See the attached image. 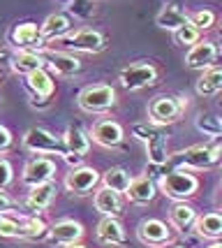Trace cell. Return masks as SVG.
<instances>
[{
	"label": "cell",
	"instance_id": "1",
	"mask_svg": "<svg viewBox=\"0 0 222 248\" xmlns=\"http://www.w3.org/2000/svg\"><path fill=\"white\" fill-rule=\"evenodd\" d=\"M44 49H56L67 54H102L106 49V37L95 28H79V31L67 32L65 37L46 42Z\"/></svg>",
	"mask_w": 222,
	"mask_h": 248
},
{
	"label": "cell",
	"instance_id": "2",
	"mask_svg": "<svg viewBox=\"0 0 222 248\" xmlns=\"http://www.w3.org/2000/svg\"><path fill=\"white\" fill-rule=\"evenodd\" d=\"M222 146L218 140H213L211 144H194L185 151H178L176 155H171L167 165H174V170H211L220 162Z\"/></svg>",
	"mask_w": 222,
	"mask_h": 248
},
{
	"label": "cell",
	"instance_id": "3",
	"mask_svg": "<svg viewBox=\"0 0 222 248\" xmlns=\"http://www.w3.org/2000/svg\"><path fill=\"white\" fill-rule=\"evenodd\" d=\"M132 135L137 140L144 141L146 146V155H148V162L153 167H164L169 162L171 153H169V137L164 135V130L153 125V123H139L132 128Z\"/></svg>",
	"mask_w": 222,
	"mask_h": 248
},
{
	"label": "cell",
	"instance_id": "4",
	"mask_svg": "<svg viewBox=\"0 0 222 248\" xmlns=\"http://www.w3.org/2000/svg\"><path fill=\"white\" fill-rule=\"evenodd\" d=\"M158 190L174 202H188L199 190V179L188 170H171L160 176Z\"/></svg>",
	"mask_w": 222,
	"mask_h": 248
},
{
	"label": "cell",
	"instance_id": "5",
	"mask_svg": "<svg viewBox=\"0 0 222 248\" xmlns=\"http://www.w3.org/2000/svg\"><path fill=\"white\" fill-rule=\"evenodd\" d=\"M188 107V100L185 97H176V95H158L150 100L148 105V121L153 125H171L183 116V111Z\"/></svg>",
	"mask_w": 222,
	"mask_h": 248
},
{
	"label": "cell",
	"instance_id": "6",
	"mask_svg": "<svg viewBox=\"0 0 222 248\" xmlns=\"http://www.w3.org/2000/svg\"><path fill=\"white\" fill-rule=\"evenodd\" d=\"M76 102H79V109L86 114H104V111L116 107V88L106 86V84L86 86L79 93Z\"/></svg>",
	"mask_w": 222,
	"mask_h": 248
},
{
	"label": "cell",
	"instance_id": "7",
	"mask_svg": "<svg viewBox=\"0 0 222 248\" xmlns=\"http://www.w3.org/2000/svg\"><path fill=\"white\" fill-rule=\"evenodd\" d=\"M23 149L30 153H37V155H65V144L60 137H56L53 132L44 128H30L26 130L23 135Z\"/></svg>",
	"mask_w": 222,
	"mask_h": 248
},
{
	"label": "cell",
	"instance_id": "8",
	"mask_svg": "<svg viewBox=\"0 0 222 248\" xmlns=\"http://www.w3.org/2000/svg\"><path fill=\"white\" fill-rule=\"evenodd\" d=\"M26 91L30 95V105L37 109H46L51 105V97L56 93V81L51 72L46 70H35L30 75H26Z\"/></svg>",
	"mask_w": 222,
	"mask_h": 248
},
{
	"label": "cell",
	"instance_id": "9",
	"mask_svg": "<svg viewBox=\"0 0 222 248\" xmlns=\"http://www.w3.org/2000/svg\"><path fill=\"white\" fill-rule=\"evenodd\" d=\"M40 56H42V61H44V70L53 72L56 77H63V79H72V77H76L84 70V63L74 54H67V51L40 49Z\"/></svg>",
	"mask_w": 222,
	"mask_h": 248
},
{
	"label": "cell",
	"instance_id": "10",
	"mask_svg": "<svg viewBox=\"0 0 222 248\" xmlns=\"http://www.w3.org/2000/svg\"><path fill=\"white\" fill-rule=\"evenodd\" d=\"M158 77L160 72L153 63H132L118 72V81L127 91H141V88L158 84Z\"/></svg>",
	"mask_w": 222,
	"mask_h": 248
},
{
	"label": "cell",
	"instance_id": "11",
	"mask_svg": "<svg viewBox=\"0 0 222 248\" xmlns=\"http://www.w3.org/2000/svg\"><path fill=\"white\" fill-rule=\"evenodd\" d=\"M63 186H65V190H67V193L79 195V197H86V195H90L97 186H100V172H97L95 167L79 165V167L70 170V174L65 176Z\"/></svg>",
	"mask_w": 222,
	"mask_h": 248
},
{
	"label": "cell",
	"instance_id": "12",
	"mask_svg": "<svg viewBox=\"0 0 222 248\" xmlns=\"http://www.w3.org/2000/svg\"><path fill=\"white\" fill-rule=\"evenodd\" d=\"M58 174V167L51 158L46 155H35L30 160L23 165V172H21V184H26L28 188L32 186H40V184H49L56 179Z\"/></svg>",
	"mask_w": 222,
	"mask_h": 248
},
{
	"label": "cell",
	"instance_id": "13",
	"mask_svg": "<svg viewBox=\"0 0 222 248\" xmlns=\"http://www.w3.org/2000/svg\"><path fill=\"white\" fill-rule=\"evenodd\" d=\"M137 237L141 244H146L150 248H160V246H167L171 244V227L164 223V220H160V218H144L137 227Z\"/></svg>",
	"mask_w": 222,
	"mask_h": 248
},
{
	"label": "cell",
	"instance_id": "14",
	"mask_svg": "<svg viewBox=\"0 0 222 248\" xmlns=\"http://www.w3.org/2000/svg\"><path fill=\"white\" fill-rule=\"evenodd\" d=\"M90 141H95L100 146L104 149H118L123 140H125V130L118 121H111V119H100L93 125V130L88 132Z\"/></svg>",
	"mask_w": 222,
	"mask_h": 248
},
{
	"label": "cell",
	"instance_id": "15",
	"mask_svg": "<svg viewBox=\"0 0 222 248\" xmlns=\"http://www.w3.org/2000/svg\"><path fill=\"white\" fill-rule=\"evenodd\" d=\"M218 61V44L213 40H199L197 44H192L185 54V67L190 70H208Z\"/></svg>",
	"mask_w": 222,
	"mask_h": 248
},
{
	"label": "cell",
	"instance_id": "16",
	"mask_svg": "<svg viewBox=\"0 0 222 248\" xmlns=\"http://www.w3.org/2000/svg\"><path fill=\"white\" fill-rule=\"evenodd\" d=\"M10 42L14 44L16 49H30V51L44 49V40H42V32H40V26L32 21L16 23L10 31Z\"/></svg>",
	"mask_w": 222,
	"mask_h": 248
},
{
	"label": "cell",
	"instance_id": "17",
	"mask_svg": "<svg viewBox=\"0 0 222 248\" xmlns=\"http://www.w3.org/2000/svg\"><path fill=\"white\" fill-rule=\"evenodd\" d=\"M86 230L79 220L74 218H63V220H56L51 227H49V241L53 244H60V246H67V244H79L84 239Z\"/></svg>",
	"mask_w": 222,
	"mask_h": 248
},
{
	"label": "cell",
	"instance_id": "18",
	"mask_svg": "<svg viewBox=\"0 0 222 248\" xmlns=\"http://www.w3.org/2000/svg\"><path fill=\"white\" fill-rule=\"evenodd\" d=\"M72 28H74V19L67 12H53V14H49V16L40 23V32H42L44 44L53 42V40H58V37H65L67 32H72Z\"/></svg>",
	"mask_w": 222,
	"mask_h": 248
},
{
	"label": "cell",
	"instance_id": "19",
	"mask_svg": "<svg viewBox=\"0 0 222 248\" xmlns=\"http://www.w3.org/2000/svg\"><path fill=\"white\" fill-rule=\"evenodd\" d=\"M53 197H56V184L53 181L32 186L30 190H28V195H26V200H23V206H26L28 214L37 216V214H42V211H46L51 206Z\"/></svg>",
	"mask_w": 222,
	"mask_h": 248
},
{
	"label": "cell",
	"instance_id": "20",
	"mask_svg": "<svg viewBox=\"0 0 222 248\" xmlns=\"http://www.w3.org/2000/svg\"><path fill=\"white\" fill-rule=\"evenodd\" d=\"M95 237L102 246H125V227L120 223V218H102L95 227Z\"/></svg>",
	"mask_w": 222,
	"mask_h": 248
},
{
	"label": "cell",
	"instance_id": "21",
	"mask_svg": "<svg viewBox=\"0 0 222 248\" xmlns=\"http://www.w3.org/2000/svg\"><path fill=\"white\" fill-rule=\"evenodd\" d=\"M123 195L132 204H150L158 195V184L150 176H137V179L130 181V186H127V190Z\"/></svg>",
	"mask_w": 222,
	"mask_h": 248
},
{
	"label": "cell",
	"instance_id": "22",
	"mask_svg": "<svg viewBox=\"0 0 222 248\" xmlns=\"http://www.w3.org/2000/svg\"><path fill=\"white\" fill-rule=\"evenodd\" d=\"M93 204H95V209L102 214V218H118L123 214V195H118L102 186V188L95 190Z\"/></svg>",
	"mask_w": 222,
	"mask_h": 248
},
{
	"label": "cell",
	"instance_id": "23",
	"mask_svg": "<svg viewBox=\"0 0 222 248\" xmlns=\"http://www.w3.org/2000/svg\"><path fill=\"white\" fill-rule=\"evenodd\" d=\"M44 67V61L40 51H30V49H16L12 54V72L16 75H30L35 70H42Z\"/></svg>",
	"mask_w": 222,
	"mask_h": 248
},
{
	"label": "cell",
	"instance_id": "24",
	"mask_svg": "<svg viewBox=\"0 0 222 248\" xmlns=\"http://www.w3.org/2000/svg\"><path fill=\"white\" fill-rule=\"evenodd\" d=\"M60 140H63L65 151L67 153H74V155L86 158V153L90 151V137H88V132H86L84 128H79V125H70Z\"/></svg>",
	"mask_w": 222,
	"mask_h": 248
},
{
	"label": "cell",
	"instance_id": "25",
	"mask_svg": "<svg viewBox=\"0 0 222 248\" xmlns=\"http://www.w3.org/2000/svg\"><path fill=\"white\" fill-rule=\"evenodd\" d=\"M197 220V211L194 206H190L188 202H176L169 211V227H174L176 232H190Z\"/></svg>",
	"mask_w": 222,
	"mask_h": 248
},
{
	"label": "cell",
	"instance_id": "26",
	"mask_svg": "<svg viewBox=\"0 0 222 248\" xmlns=\"http://www.w3.org/2000/svg\"><path fill=\"white\" fill-rule=\"evenodd\" d=\"M194 91H197V95H201V97L218 95L222 91V70L220 67L213 65L208 70H204L201 77L197 79V84H194Z\"/></svg>",
	"mask_w": 222,
	"mask_h": 248
},
{
	"label": "cell",
	"instance_id": "27",
	"mask_svg": "<svg viewBox=\"0 0 222 248\" xmlns=\"http://www.w3.org/2000/svg\"><path fill=\"white\" fill-rule=\"evenodd\" d=\"M192 230H194L199 237L218 241V239L222 237V216L218 211H208V214H204V216H197Z\"/></svg>",
	"mask_w": 222,
	"mask_h": 248
},
{
	"label": "cell",
	"instance_id": "28",
	"mask_svg": "<svg viewBox=\"0 0 222 248\" xmlns=\"http://www.w3.org/2000/svg\"><path fill=\"white\" fill-rule=\"evenodd\" d=\"M19 225H21V237L19 239H26V241H46V237H49V225L37 216L19 218Z\"/></svg>",
	"mask_w": 222,
	"mask_h": 248
},
{
	"label": "cell",
	"instance_id": "29",
	"mask_svg": "<svg viewBox=\"0 0 222 248\" xmlns=\"http://www.w3.org/2000/svg\"><path fill=\"white\" fill-rule=\"evenodd\" d=\"M100 181H102L104 188H109V190H114V193H118V195H123L127 190L130 181H132V174L127 172L125 167H111V170H106V172L100 176Z\"/></svg>",
	"mask_w": 222,
	"mask_h": 248
},
{
	"label": "cell",
	"instance_id": "30",
	"mask_svg": "<svg viewBox=\"0 0 222 248\" xmlns=\"http://www.w3.org/2000/svg\"><path fill=\"white\" fill-rule=\"evenodd\" d=\"M188 21V14L180 10V7H176V5H167V7H162L160 10V14L155 16V23H158L162 31H178L183 23Z\"/></svg>",
	"mask_w": 222,
	"mask_h": 248
},
{
	"label": "cell",
	"instance_id": "31",
	"mask_svg": "<svg viewBox=\"0 0 222 248\" xmlns=\"http://www.w3.org/2000/svg\"><path fill=\"white\" fill-rule=\"evenodd\" d=\"M95 0H67V14L72 19H81L88 21L95 16Z\"/></svg>",
	"mask_w": 222,
	"mask_h": 248
},
{
	"label": "cell",
	"instance_id": "32",
	"mask_svg": "<svg viewBox=\"0 0 222 248\" xmlns=\"http://www.w3.org/2000/svg\"><path fill=\"white\" fill-rule=\"evenodd\" d=\"M194 125L199 132H204L206 137H213V140H218L222 132V123L218 116H211V114H199L197 121H194Z\"/></svg>",
	"mask_w": 222,
	"mask_h": 248
},
{
	"label": "cell",
	"instance_id": "33",
	"mask_svg": "<svg viewBox=\"0 0 222 248\" xmlns=\"http://www.w3.org/2000/svg\"><path fill=\"white\" fill-rule=\"evenodd\" d=\"M188 21L199 32H204V31H211L213 26H215L218 16H215L213 10H197V12H192V14H188Z\"/></svg>",
	"mask_w": 222,
	"mask_h": 248
},
{
	"label": "cell",
	"instance_id": "34",
	"mask_svg": "<svg viewBox=\"0 0 222 248\" xmlns=\"http://www.w3.org/2000/svg\"><path fill=\"white\" fill-rule=\"evenodd\" d=\"M174 40L178 44H183V46H192V44H197L201 40V32L190 21H185L178 31H174Z\"/></svg>",
	"mask_w": 222,
	"mask_h": 248
},
{
	"label": "cell",
	"instance_id": "35",
	"mask_svg": "<svg viewBox=\"0 0 222 248\" xmlns=\"http://www.w3.org/2000/svg\"><path fill=\"white\" fill-rule=\"evenodd\" d=\"M21 237V225L19 218L10 214H0V239H19Z\"/></svg>",
	"mask_w": 222,
	"mask_h": 248
},
{
	"label": "cell",
	"instance_id": "36",
	"mask_svg": "<svg viewBox=\"0 0 222 248\" xmlns=\"http://www.w3.org/2000/svg\"><path fill=\"white\" fill-rule=\"evenodd\" d=\"M14 184V167L7 158H0V190H7Z\"/></svg>",
	"mask_w": 222,
	"mask_h": 248
},
{
	"label": "cell",
	"instance_id": "37",
	"mask_svg": "<svg viewBox=\"0 0 222 248\" xmlns=\"http://www.w3.org/2000/svg\"><path fill=\"white\" fill-rule=\"evenodd\" d=\"M12 54H14L12 46H0V84H2L12 72Z\"/></svg>",
	"mask_w": 222,
	"mask_h": 248
},
{
	"label": "cell",
	"instance_id": "38",
	"mask_svg": "<svg viewBox=\"0 0 222 248\" xmlns=\"http://www.w3.org/2000/svg\"><path fill=\"white\" fill-rule=\"evenodd\" d=\"M12 144H14V135L10 132V128H5V125L0 123V155L10 151Z\"/></svg>",
	"mask_w": 222,
	"mask_h": 248
},
{
	"label": "cell",
	"instance_id": "39",
	"mask_svg": "<svg viewBox=\"0 0 222 248\" xmlns=\"http://www.w3.org/2000/svg\"><path fill=\"white\" fill-rule=\"evenodd\" d=\"M14 202H12V197L5 190H0V214H10Z\"/></svg>",
	"mask_w": 222,
	"mask_h": 248
},
{
	"label": "cell",
	"instance_id": "40",
	"mask_svg": "<svg viewBox=\"0 0 222 248\" xmlns=\"http://www.w3.org/2000/svg\"><path fill=\"white\" fill-rule=\"evenodd\" d=\"M63 158H65V162H67L72 170L74 167H79V165H84V158H81V155H74V153H65Z\"/></svg>",
	"mask_w": 222,
	"mask_h": 248
},
{
	"label": "cell",
	"instance_id": "41",
	"mask_svg": "<svg viewBox=\"0 0 222 248\" xmlns=\"http://www.w3.org/2000/svg\"><path fill=\"white\" fill-rule=\"evenodd\" d=\"M63 248H88V246H84V244L79 241V244H67V246H63Z\"/></svg>",
	"mask_w": 222,
	"mask_h": 248
},
{
	"label": "cell",
	"instance_id": "42",
	"mask_svg": "<svg viewBox=\"0 0 222 248\" xmlns=\"http://www.w3.org/2000/svg\"><path fill=\"white\" fill-rule=\"evenodd\" d=\"M206 248H222V244H220V241H213L211 246H206Z\"/></svg>",
	"mask_w": 222,
	"mask_h": 248
},
{
	"label": "cell",
	"instance_id": "43",
	"mask_svg": "<svg viewBox=\"0 0 222 248\" xmlns=\"http://www.w3.org/2000/svg\"><path fill=\"white\" fill-rule=\"evenodd\" d=\"M174 248H185V246H174Z\"/></svg>",
	"mask_w": 222,
	"mask_h": 248
},
{
	"label": "cell",
	"instance_id": "44",
	"mask_svg": "<svg viewBox=\"0 0 222 248\" xmlns=\"http://www.w3.org/2000/svg\"><path fill=\"white\" fill-rule=\"evenodd\" d=\"M0 100H2V93H0Z\"/></svg>",
	"mask_w": 222,
	"mask_h": 248
}]
</instances>
